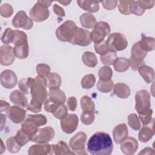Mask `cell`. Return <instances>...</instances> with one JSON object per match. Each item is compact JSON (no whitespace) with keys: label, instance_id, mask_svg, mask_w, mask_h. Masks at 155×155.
Returning a JSON list of instances; mask_svg holds the SVG:
<instances>
[{"label":"cell","instance_id":"7","mask_svg":"<svg viewBox=\"0 0 155 155\" xmlns=\"http://www.w3.org/2000/svg\"><path fill=\"white\" fill-rule=\"evenodd\" d=\"M110 27L107 22L104 21L97 22L90 32L91 41L94 44L103 41L105 40V38L110 34Z\"/></svg>","mask_w":155,"mask_h":155},{"label":"cell","instance_id":"21","mask_svg":"<svg viewBox=\"0 0 155 155\" xmlns=\"http://www.w3.org/2000/svg\"><path fill=\"white\" fill-rule=\"evenodd\" d=\"M51 145L48 143H38L31 146L28 151L29 155H45L50 154Z\"/></svg>","mask_w":155,"mask_h":155},{"label":"cell","instance_id":"38","mask_svg":"<svg viewBox=\"0 0 155 155\" xmlns=\"http://www.w3.org/2000/svg\"><path fill=\"white\" fill-rule=\"evenodd\" d=\"M98 74L100 80L107 81L111 79L113 76V70L110 67L105 65L99 69Z\"/></svg>","mask_w":155,"mask_h":155},{"label":"cell","instance_id":"11","mask_svg":"<svg viewBox=\"0 0 155 155\" xmlns=\"http://www.w3.org/2000/svg\"><path fill=\"white\" fill-rule=\"evenodd\" d=\"M49 15L50 12L48 8L43 6L38 1L29 12L30 18L37 22L45 21L49 17Z\"/></svg>","mask_w":155,"mask_h":155},{"label":"cell","instance_id":"57","mask_svg":"<svg viewBox=\"0 0 155 155\" xmlns=\"http://www.w3.org/2000/svg\"><path fill=\"white\" fill-rule=\"evenodd\" d=\"M139 5L145 10L146 9H150L154 7V1H137Z\"/></svg>","mask_w":155,"mask_h":155},{"label":"cell","instance_id":"6","mask_svg":"<svg viewBox=\"0 0 155 155\" xmlns=\"http://www.w3.org/2000/svg\"><path fill=\"white\" fill-rule=\"evenodd\" d=\"M76 25L74 22L68 20L65 21L56 30L57 38L62 42H69L74 32Z\"/></svg>","mask_w":155,"mask_h":155},{"label":"cell","instance_id":"49","mask_svg":"<svg viewBox=\"0 0 155 155\" xmlns=\"http://www.w3.org/2000/svg\"><path fill=\"white\" fill-rule=\"evenodd\" d=\"M131 1H120L119 2L118 9L120 13L124 15H128L131 14L130 10V5Z\"/></svg>","mask_w":155,"mask_h":155},{"label":"cell","instance_id":"56","mask_svg":"<svg viewBox=\"0 0 155 155\" xmlns=\"http://www.w3.org/2000/svg\"><path fill=\"white\" fill-rule=\"evenodd\" d=\"M67 104L68 105V108L70 111H75L77 107V100L75 97L71 96L68 97L67 101Z\"/></svg>","mask_w":155,"mask_h":155},{"label":"cell","instance_id":"19","mask_svg":"<svg viewBox=\"0 0 155 155\" xmlns=\"http://www.w3.org/2000/svg\"><path fill=\"white\" fill-rule=\"evenodd\" d=\"M154 119H152L150 122V126L143 125L138 134L139 140L143 143L148 142L154 134Z\"/></svg>","mask_w":155,"mask_h":155},{"label":"cell","instance_id":"13","mask_svg":"<svg viewBox=\"0 0 155 155\" xmlns=\"http://www.w3.org/2000/svg\"><path fill=\"white\" fill-rule=\"evenodd\" d=\"M79 124L78 117L75 114H68L61 119V127L62 130L67 134L73 133L78 128Z\"/></svg>","mask_w":155,"mask_h":155},{"label":"cell","instance_id":"22","mask_svg":"<svg viewBox=\"0 0 155 155\" xmlns=\"http://www.w3.org/2000/svg\"><path fill=\"white\" fill-rule=\"evenodd\" d=\"M51 150L50 154L63 155V154H74L73 151H71L67 143L64 141H59L56 144L51 145Z\"/></svg>","mask_w":155,"mask_h":155},{"label":"cell","instance_id":"39","mask_svg":"<svg viewBox=\"0 0 155 155\" xmlns=\"http://www.w3.org/2000/svg\"><path fill=\"white\" fill-rule=\"evenodd\" d=\"M117 58V55L116 52L109 51L107 54L103 56H101L100 60L102 62V63L105 65L106 66L112 65H113V63Z\"/></svg>","mask_w":155,"mask_h":155},{"label":"cell","instance_id":"35","mask_svg":"<svg viewBox=\"0 0 155 155\" xmlns=\"http://www.w3.org/2000/svg\"><path fill=\"white\" fill-rule=\"evenodd\" d=\"M114 87L113 81L110 79L107 81H104L102 80H99L97 84V88L99 91L102 93H109L110 92Z\"/></svg>","mask_w":155,"mask_h":155},{"label":"cell","instance_id":"50","mask_svg":"<svg viewBox=\"0 0 155 155\" xmlns=\"http://www.w3.org/2000/svg\"><path fill=\"white\" fill-rule=\"evenodd\" d=\"M13 9L12 6L7 3L2 5L0 7V14L4 18H9L12 16Z\"/></svg>","mask_w":155,"mask_h":155},{"label":"cell","instance_id":"24","mask_svg":"<svg viewBox=\"0 0 155 155\" xmlns=\"http://www.w3.org/2000/svg\"><path fill=\"white\" fill-rule=\"evenodd\" d=\"M99 1H78L79 7L89 13H96L99 10Z\"/></svg>","mask_w":155,"mask_h":155},{"label":"cell","instance_id":"43","mask_svg":"<svg viewBox=\"0 0 155 155\" xmlns=\"http://www.w3.org/2000/svg\"><path fill=\"white\" fill-rule=\"evenodd\" d=\"M15 38L13 44L15 45L21 44L23 43L27 42V36L25 32L23 31L15 30Z\"/></svg>","mask_w":155,"mask_h":155},{"label":"cell","instance_id":"2","mask_svg":"<svg viewBox=\"0 0 155 155\" xmlns=\"http://www.w3.org/2000/svg\"><path fill=\"white\" fill-rule=\"evenodd\" d=\"M113 143L110 135L104 132L95 133L87 142V150L93 155H110Z\"/></svg>","mask_w":155,"mask_h":155},{"label":"cell","instance_id":"48","mask_svg":"<svg viewBox=\"0 0 155 155\" xmlns=\"http://www.w3.org/2000/svg\"><path fill=\"white\" fill-rule=\"evenodd\" d=\"M38 75L47 78L50 73V67L45 64H39L36 67Z\"/></svg>","mask_w":155,"mask_h":155},{"label":"cell","instance_id":"17","mask_svg":"<svg viewBox=\"0 0 155 155\" xmlns=\"http://www.w3.org/2000/svg\"><path fill=\"white\" fill-rule=\"evenodd\" d=\"M138 142L133 137H127L120 143V150L126 155H132L138 148Z\"/></svg>","mask_w":155,"mask_h":155},{"label":"cell","instance_id":"37","mask_svg":"<svg viewBox=\"0 0 155 155\" xmlns=\"http://www.w3.org/2000/svg\"><path fill=\"white\" fill-rule=\"evenodd\" d=\"M96 82V78L94 74H88L84 76L81 79V84L83 88L84 89H90L92 88Z\"/></svg>","mask_w":155,"mask_h":155},{"label":"cell","instance_id":"20","mask_svg":"<svg viewBox=\"0 0 155 155\" xmlns=\"http://www.w3.org/2000/svg\"><path fill=\"white\" fill-rule=\"evenodd\" d=\"M9 99L14 105L20 107H27L28 100L24 93L18 90H13L9 96Z\"/></svg>","mask_w":155,"mask_h":155},{"label":"cell","instance_id":"16","mask_svg":"<svg viewBox=\"0 0 155 155\" xmlns=\"http://www.w3.org/2000/svg\"><path fill=\"white\" fill-rule=\"evenodd\" d=\"M26 112L24 109L16 105L11 106L6 113L8 118L13 123L20 124L24 120Z\"/></svg>","mask_w":155,"mask_h":155},{"label":"cell","instance_id":"33","mask_svg":"<svg viewBox=\"0 0 155 155\" xmlns=\"http://www.w3.org/2000/svg\"><path fill=\"white\" fill-rule=\"evenodd\" d=\"M138 42L139 46L147 52L154 50L155 41L153 37H143Z\"/></svg>","mask_w":155,"mask_h":155},{"label":"cell","instance_id":"41","mask_svg":"<svg viewBox=\"0 0 155 155\" xmlns=\"http://www.w3.org/2000/svg\"><path fill=\"white\" fill-rule=\"evenodd\" d=\"M6 145L8 151L12 153H16L21 150V147L16 141L15 137H10L6 140Z\"/></svg>","mask_w":155,"mask_h":155},{"label":"cell","instance_id":"14","mask_svg":"<svg viewBox=\"0 0 155 155\" xmlns=\"http://www.w3.org/2000/svg\"><path fill=\"white\" fill-rule=\"evenodd\" d=\"M1 85L7 89H11L15 87L18 82L16 74L10 70H5L0 76Z\"/></svg>","mask_w":155,"mask_h":155},{"label":"cell","instance_id":"25","mask_svg":"<svg viewBox=\"0 0 155 155\" xmlns=\"http://www.w3.org/2000/svg\"><path fill=\"white\" fill-rule=\"evenodd\" d=\"M114 94L120 99H127L130 95V88L124 83H117L113 87Z\"/></svg>","mask_w":155,"mask_h":155},{"label":"cell","instance_id":"3","mask_svg":"<svg viewBox=\"0 0 155 155\" xmlns=\"http://www.w3.org/2000/svg\"><path fill=\"white\" fill-rule=\"evenodd\" d=\"M135 109L139 115L144 114L152 111L151 108V97L146 90L138 91L135 95Z\"/></svg>","mask_w":155,"mask_h":155},{"label":"cell","instance_id":"51","mask_svg":"<svg viewBox=\"0 0 155 155\" xmlns=\"http://www.w3.org/2000/svg\"><path fill=\"white\" fill-rule=\"evenodd\" d=\"M61 105L57 104L56 102H54L50 98L47 99L44 104V110L47 111L48 113H53L54 111L56 110V109L60 106Z\"/></svg>","mask_w":155,"mask_h":155},{"label":"cell","instance_id":"30","mask_svg":"<svg viewBox=\"0 0 155 155\" xmlns=\"http://www.w3.org/2000/svg\"><path fill=\"white\" fill-rule=\"evenodd\" d=\"M24 133L32 136L36 134L38 130V127L30 119L27 118L21 125V128Z\"/></svg>","mask_w":155,"mask_h":155},{"label":"cell","instance_id":"58","mask_svg":"<svg viewBox=\"0 0 155 155\" xmlns=\"http://www.w3.org/2000/svg\"><path fill=\"white\" fill-rule=\"evenodd\" d=\"M53 9L54 13L56 15H58L59 16H61V17L65 16V12H64V9L59 5H58L57 4H54V5L53 7Z\"/></svg>","mask_w":155,"mask_h":155},{"label":"cell","instance_id":"47","mask_svg":"<svg viewBox=\"0 0 155 155\" xmlns=\"http://www.w3.org/2000/svg\"><path fill=\"white\" fill-rule=\"evenodd\" d=\"M94 48L95 51L101 56H103L110 51L106 43V40H104L97 44H94Z\"/></svg>","mask_w":155,"mask_h":155},{"label":"cell","instance_id":"27","mask_svg":"<svg viewBox=\"0 0 155 155\" xmlns=\"http://www.w3.org/2000/svg\"><path fill=\"white\" fill-rule=\"evenodd\" d=\"M81 25L85 28H94L97 23L95 17L91 13H85L82 14L79 18Z\"/></svg>","mask_w":155,"mask_h":155},{"label":"cell","instance_id":"5","mask_svg":"<svg viewBox=\"0 0 155 155\" xmlns=\"http://www.w3.org/2000/svg\"><path fill=\"white\" fill-rule=\"evenodd\" d=\"M147 55V52L139 46L138 42L134 44L131 50V58L129 59L131 69L136 71L140 65L144 64V58Z\"/></svg>","mask_w":155,"mask_h":155},{"label":"cell","instance_id":"44","mask_svg":"<svg viewBox=\"0 0 155 155\" xmlns=\"http://www.w3.org/2000/svg\"><path fill=\"white\" fill-rule=\"evenodd\" d=\"M94 113L93 111H83L81 114V122L86 125H91L94 120Z\"/></svg>","mask_w":155,"mask_h":155},{"label":"cell","instance_id":"54","mask_svg":"<svg viewBox=\"0 0 155 155\" xmlns=\"http://www.w3.org/2000/svg\"><path fill=\"white\" fill-rule=\"evenodd\" d=\"M152 114H153V111L144 114L139 115V118L140 119V121H141V122L143 125H147L150 124V123L151 122L153 119Z\"/></svg>","mask_w":155,"mask_h":155},{"label":"cell","instance_id":"52","mask_svg":"<svg viewBox=\"0 0 155 155\" xmlns=\"http://www.w3.org/2000/svg\"><path fill=\"white\" fill-rule=\"evenodd\" d=\"M52 114L56 118L62 119L68 114V108L64 104H62L52 113Z\"/></svg>","mask_w":155,"mask_h":155},{"label":"cell","instance_id":"63","mask_svg":"<svg viewBox=\"0 0 155 155\" xmlns=\"http://www.w3.org/2000/svg\"><path fill=\"white\" fill-rule=\"evenodd\" d=\"M5 150V147L4 145V143H3V142H2V139H1V151H0V154H2Z\"/></svg>","mask_w":155,"mask_h":155},{"label":"cell","instance_id":"40","mask_svg":"<svg viewBox=\"0 0 155 155\" xmlns=\"http://www.w3.org/2000/svg\"><path fill=\"white\" fill-rule=\"evenodd\" d=\"M128 124L134 130H139L141 127L140 121L139 117L135 113H131L128 116Z\"/></svg>","mask_w":155,"mask_h":155},{"label":"cell","instance_id":"53","mask_svg":"<svg viewBox=\"0 0 155 155\" xmlns=\"http://www.w3.org/2000/svg\"><path fill=\"white\" fill-rule=\"evenodd\" d=\"M18 87L20 90L23 93L28 94V90H29V85L28 81V78L25 79H21L18 82Z\"/></svg>","mask_w":155,"mask_h":155},{"label":"cell","instance_id":"1","mask_svg":"<svg viewBox=\"0 0 155 155\" xmlns=\"http://www.w3.org/2000/svg\"><path fill=\"white\" fill-rule=\"evenodd\" d=\"M31 100L27 107V110L33 113H38L42 110V105L47 99L48 93L46 90L47 81L45 78L36 76L35 78H28Z\"/></svg>","mask_w":155,"mask_h":155},{"label":"cell","instance_id":"10","mask_svg":"<svg viewBox=\"0 0 155 155\" xmlns=\"http://www.w3.org/2000/svg\"><path fill=\"white\" fill-rule=\"evenodd\" d=\"M55 136V131L53 128L48 126L38 129V131L33 135L31 141L37 143H46L51 141Z\"/></svg>","mask_w":155,"mask_h":155},{"label":"cell","instance_id":"9","mask_svg":"<svg viewBox=\"0 0 155 155\" xmlns=\"http://www.w3.org/2000/svg\"><path fill=\"white\" fill-rule=\"evenodd\" d=\"M69 42L71 44L82 47L87 46L91 42L90 32L87 30L76 27L74 34Z\"/></svg>","mask_w":155,"mask_h":155},{"label":"cell","instance_id":"60","mask_svg":"<svg viewBox=\"0 0 155 155\" xmlns=\"http://www.w3.org/2000/svg\"><path fill=\"white\" fill-rule=\"evenodd\" d=\"M155 152L153 149L150 147H147L143 148L142 151L139 152V154H154Z\"/></svg>","mask_w":155,"mask_h":155},{"label":"cell","instance_id":"29","mask_svg":"<svg viewBox=\"0 0 155 155\" xmlns=\"http://www.w3.org/2000/svg\"><path fill=\"white\" fill-rule=\"evenodd\" d=\"M47 81L50 90L59 88L62 82L61 76L56 73H50L47 77Z\"/></svg>","mask_w":155,"mask_h":155},{"label":"cell","instance_id":"23","mask_svg":"<svg viewBox=\"0 0 155 155\" xmlns=\"http://www.w3.org/2000/svg\"><path fill=\"white\" fill-rule=\"evenodd\" d=\"M137 70L145 82L150 84L153 82L154 79V71L153 68L147 65L142 64L139 67Z\"/></svg>","mask_w":155,"mask_h":155},{"label":"cell","instance_id":"42","mask_svg":"<svg viewBox=\"0 0 155 155\" xmlns=\"http://www.w3.org/2000/svg\"><path fill=\"white\" fill-rule=\"evenodd\" d=\"M15 38V31L10 28H7L1 36V41L5 45L13 43Z\"/></svg>","mask_w":155,"mask_h":155},{"label":"cell","instance_id":"12","mask_svg":"<svg viewBox=\"0 0 155 155\" xmlns=\"http://www.w3.org/2000/svg\"><path fill=\"white\" fill-rule=\"evenodd\" d=\"M12 22L15 28H22L24 30H30L33 25V20L22 10L18 12L15 15Z\"/></svg>","mask_w":155,"mask_h":155},{"label":"cell","instance_id":"28","mask_svg":"<svg viewBox=\"0 0 155 155\" xmlns=\"http://www.w3.org/2000/svg\"><path fill=\"white\" fill-rule=\"evenodd\" d=\"M49 98L59 105L64 104L66 100V96L64 92L59 88L50 90Z\"/></svg>","mask_w":155,"mask_h":155},{"label":"cell","instance_id":"62","mask_svg":"<svg viewBox=\"0 0 155 155\" xmlns=\"http://www.w3.org/2000/svg\"><path fill=\"white\" fill-rule=\"evenodd\" d=\"M5 124V116L1 114V130H2Z\"/></svg>","mask_w":155,"mask_h":155},{"label":"cell","instance_id":"64","mask_svg":"<svg viewBox=\"0 0 155 155\" xmlns=\"http://www.w3.org/2000/svg\"><path fill=\"white\" fill-rule=\"evenodd\" d=\"M58 2L61 4H62V5H65V6H66V5H68L71 2V1H59Z\"/></svg>","mask_w":155,"mask_h":155},{"label":"cell","instance_id":"36","mask_svg":"<svg viewBox=\"0 0 155 155\" xmlns=\"http://www.w3.org/2000/svg\"><path fill=\"white\" fill-rule=\"evenodd\" d=\"M15 139L16 142L21 147H22L25 145L28 141L31 140V136L24 133L21 129H19L15 136Z\"/></svg>","mask_w":155,"mask_h":155},{"label":"cell","instance_id":"31","mask_svg":"<svg viewBox=\"0 0 155 155\" xmlns=\"http://www.w3.org/2000/svg\"><path fill=\"white\" fill-rule=\"evenodd\" d=\"M113 65L116 71L124 72L130 67V61L125 58H117Z\"/></svg>","mask_w":155,"mask_h":155},{"label":"cell","instance_id":"4","mask_svg":"<svg viewBox=\"0 0 155 155\" xmlns=\"http://www.w3.org/2000/svg\"><path fill=\"white\" fill-rule=\"evenodd\" d=\"M106 43L110 51L117 52L125 49L128 46V41L126 37L120 33H113L110 34Z\"/></svg>","mask_w":155,"mask_h":155},{"label":"cell","instance_id":"59","mask_svg":"<svg viewBox=\"0 0 155 155\" xmlns=\"http://www.w3.org/2000/svg\"><path fill=\"white\" fill-rule=\"evenodd\" d=\"M1 105H0V111L1 113H2L4 111L5 112H7V111L8 110V109L10 107V104H8V102H7L3 100H1Z\"/></svg>","mask_w":155,"mask_h":155},{"label":"cell","instance_id":"46","mask_svg":"<svg viewBox=\"0 0 155 155\" xmlns=\"http://www.w3.org/2000/svg\"><path fill=\"white\" fill-rule=\"evenodd\" d=\"M27 118L32 120L38 127L44 125L47 122V119L46 117L42 114H28Z\"/></svg>","mask_w":155,"mask_h":155},{"label":"cell","instance_id":"18","mask_svg":"<svg viewBox=\"0 0 155 155\" xmlns=\"http://www.w3.org/2000/svg\"><path fill=\"white\" fill-rule=\"evenodd\" d=\"M128 128L125 124L117 125L114 128L113 131V139L117 144H119L124 141L128 137Z\"/></svg>","mask_w":155,"mask_h":155},{"label":"cell","instance_id":"55","mask_svg":"<svg viewBox=\"0 0 155 155\" xmlns=\"http://www.w3.org/2000/svg\"><path fill=\"white\" fill-rule=\"evenodd\" d=\"M102 4L103 7L108 10H111L115 8V7L117 6V4L118 3L117 1H104L101 2Z\"/></svg>","mask_w":155,"mask_h":155},{"label":"cell","instance_id":"61","mask_svg":"<svg viewBox=\"0 0 155 155\" xmlns=\"http://www.w3.org/2000/svg\"><path fill=\"white\" fill-rule=\"evenodd\" d=\"M38 2L47 8L49 7L51 4V3L53 2V1H38Z\"/></svg>","mask_w":155,"mask_h":155},{"label":"cell","instance_id":"45","mask_svg":"<svg viewBox=\"0 0 155 155\" xmlns=\"http://www.w3.org/2000/svg\"><path fill=\"white\" fill-rule=\"evenodd\" d=\"M130 10L131 14L133 13L136 16H142L145 12V10L139 5L137 1H131L130 5Z\"/></svg>","mask_w":155,"mask_h":155},{"label":"cell","instance_id":"15","mask_svg":"<svg viewBox=\"0 0 155 155\" xmlns=\"http://www.w3.org/2000/svg\"><path fill=\"white\" fill-rule=\"evenodd\" d=\"M15 55L13 48L8 45H3L0 48V63L2 65L8 66L15 61Z\"/></svg>","mask_w":155,"mask_h":155},{"label":"cell","instance_id":"34","mask_svg":"<svg viewBox=\"0 0 155 155\" xmlns=\"http://www.w3.org/2000/svg\"><path fill=\"white\" fill-rule=\"evenodd\" d=\"M81 106L83 111H93L95 110V104L93 100L87 95L81 99Z\"/></svg>","mask_w":155,"mask_h":155},{"label":"cell","instance_id":"32","mask_svg":"<svg viewBox=\"0 0 155 155\" xmlns=\"http://www.w3.org/2000/svg\"><path fill=\"white\" fill-rule=\"evenodd\" d=\"M83 63L87 67H94L97 64V59L96 54L91 51H85L82 56Z\"/></svg>","mask_w":155,"mask_h":155},{"label":"cell","instance_id":"8","mask_svg":"<svg viewBox=\"0 0 155 155\" xmlns=\"http://www.w3.org/2000/svg\"><path fill=\"white\" fill-rule=\"evenodd\" d=\"M87 139V134L83 131H79L75 134L70 140L69 145L75 154H85V147Z\"/></svg>","mask_w":155,"mask_h":155},{"label":"cell","instance_id":"26","mask_svg":"<svg viewBox=\"0 0 155 155\" xmlns=\"http://www.w3.org/2000/svg\"><path fill=\"white\" fill-rule=\"evenodd\" d=\"M13 51L15 56L18 59H23L27 58L29 53V46L28 42L21 44L15 45Z\"/></svg>","mask_w":155,"mask_h":155}]
</instances>
